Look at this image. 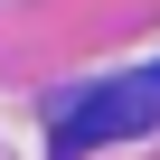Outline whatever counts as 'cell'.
Here are the masks:
<instances>
[{
    "label": "cell",
    "instance_id": "6da1fadb",
    "mask_svg": "<svg viewBox=\"0 0 160 160\" xmlns=\"http://www.w3.org/2000/svg\"><path fill=\"white\" fill-rule=\"evenodd\" d=\"M160 122V75H113L104 94H85L66 113V151H94V141H132Z\"/></svg>",
    "mask_w": 160,
    "mask_h": 160
}]
</instances>
